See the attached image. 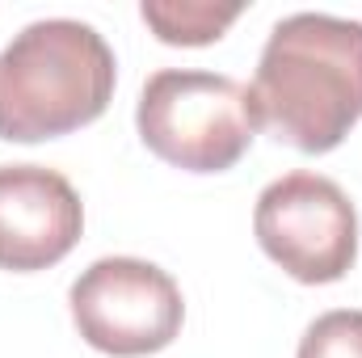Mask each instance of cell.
<instances>
[{
	"instance_id": "obj_4",
	"label": "cell",
	"mask_w": 362,
	"mask_h": 358,
	"mask_svg": "<svg viewBox=\"0 0 362 358\" xmlns=\"http://www.w3.org/2000/svg\"><path fill=\"white\" fill-rule=\"evenodd\" d=\"M253 232L274 266L308 287L346 278L358 258V211L350 194L312 169L286 173L257 194Z\"/></svg>"
},
{
	"instance_id": "obj_6",
	"label": "cell",
	"mask_w": 362,
	"mask_h": 358,
	"mask_svg": "<svg viewBox=\"0 0 362 358\" xmlns=\"http://www.w3.org/2000/svg\"><path fill=\"white\" fill-rule=\"evenodd\" d=\"M85 232L72 181L47 165H0V270L34 274L64 262Z\"/></svg>"
},
{
	"instance_id": "obj_7",
	"label": "cell",
	"mask_w": 362,
	"mask_h": 358,
	"mask_svg": "<svg viewBox=\"0 0 362 358\" xmlns=\"http://www.w3.org/2000/svg\"><path fill=\"white\" fill-rule=\"evenodd\" d=\"M245 13V4H211V0H144L139 17L169 47H206L219 42L223 30Z\"/></svg>"
},
{
	"instance_id": "obj_3",
	"label": "cell",
	"mask_w": 362,
	"mask_h": 358,
	"mask_svg": "<svg viewBox=\"0 0 362 358\" xmlns=\"http://www.w3.org/2000/svg\"><path fill=\"white\" fill-rule=\"evenodd\" d=\"M148 152L185 173H223L257 139L262 118L249 85L202 68H160L135 105Z\"/></svg>"
},
{
	"instance_id": "obj_5",
	"label": "cell",
	"mask_w": 362,
	"mask_h": 358,
	"mask_svg": "<svg viewBox=\"0 0 362 358\" xmlns=\"http://www.w3.org/2000/svg\"><path fill=\"white\" fill-rule=\"evenodd\" d=\"M72 325L93 350L144 358L173 346L185 299L173 274L144 258H101L68 291Z\"/></svg>"
},
{
	"instance_id": "obj_1",
	"label": "cell",
	"mask_w": 362,
	"mask_h": 358,
	"mask_svg": "<svg viewBox=\"0 0 362 358\" xmlns=\"http://www.w3.org/2000/svg\"><path fill=\"white\" fill-rule=\"evenodd\" d=\"M249 93L274 139L308 156L333 152L362 118V21L333 13L282 17Z\"/></svg>"
},
{
	"instance_id": "obj_8",
	"label": "cell",
	"mask_w": 362,
	"mask_h": 358,
	"mask_svg": "<svg viewBox=\"0 0 362 358\" xmlns=\"http://www.w3.org/2000/svg\"><path fill=\"white\" fill-rule=\"evenodd\" d=\"M295 358H362V312L337 308V312L316 316L303 329Z\"/></svg>"
},
{
	"instance_id": "obj_2",
	"label": "cell",
	"mask_w": 362,
	"mask_h": 358,
	"mask_svg": "<svg viewBox=\"0 0 362 358\" xmlns=\"http://www.w3.org/2000/svg\"><path fill=\"white\" fill-rule=\"evenodd\" d=\"M114 81V51L89 21H30L0 51V139L38 144L89 127L105 114Z\"/></svg>"
}]
</instances>
